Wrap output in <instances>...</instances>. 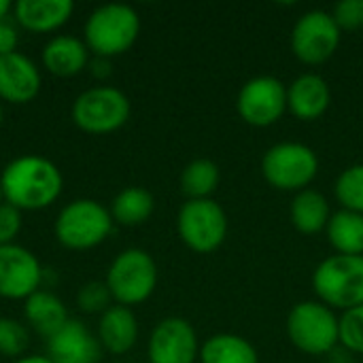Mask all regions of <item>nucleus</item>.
Segmentation results:
<instances>
[{"instance_id": "473e14b6", "label": "nucleus", "mask_w": 363, "mask_h": 363, "mask_svg": "<svg viewBox=\"0 0 363 363\" xmlns=\"http://www.w3.org/2000/svg\"><path fill=\"white\" fill-rule=\"evenodd\" d=\"M87 68H89L91 77H96V79H100V81H104V79L111 77V72H113L111 60H106V57H91Z\"/></svg>"}, {"instance_id": "393cba45", "label": "nucleus", "mask_w": 363, "mask_h": 363, "mask_svg": "<svg viewBox=\"0 0 363 363\" xmlns=\"http://www.w3.org/2000/svg\"><path fill=\"white\" fill-rule=\"evenodd\" d=\"M219 166L213 160L198 157L191 160L181 172V191L187 200H206L219 187Z\"/></svg>"}, {"instance_id": "f8f14e48", "label": "nucleus", "mask_w": 363, "mask_h": 363, "mask_svg": "<svg viewBox=\"0 0 363 363\" xmlns=\"http://www.w3.org/2000/svg\"><path fill=\"white\" fill-rule=\"evenodd\" d=\"M45 268L23 245H0V298L28 300L40 289Z\"/></svg>"}, {"instance_id": "2eb2a0df", "label": "nucleus", "mask_w": 363, "mask_h": 363, "mask_svg": "<svg viewBox=\"0 0 363 363\" xmlns=\"http://www.w3.org/2000/svg\"><path fill=\"white\" fill-rule=\"evenodd\" d=\"M102 347L98 336L79 319H68L49 340L47 357L53 363H98Z\"/></svg>"}, {"instance_id": "f03ea898", "label": "nucleus", "mask_w": 363, "mask_h": 363, "mask_svg": "<svg viewBox=\"0 0 363 363\" xmlns=\"http://www.w3.org/2000/svg\"><path fill=\"white\" fill-rule=\"evenodd\" d=\"M140 34V15L123 2L96 6L83 26V43L94 57L113 60L134 47Z\"/></svg>"}, {"instance_id": "cd10ccee", "label": "nucleus", "mask_w": 363, "mask_h": 363, "mask_svg": "<svg viewBox=\"0 0 363 363\" xmlns=\"http://www.w3.org/2000/svg\"><path fill=\"white\" fill-rule=\"evenodd\" d=\"M77 306L81 313L87 315H102L113 306V296L104 281H89L79 287L77 291Z\"/></svg>"}, {"instance_id": "9d476101", "label": "nucleus", "mask_w": 363, "mask_h": 363, "mask_svg": "<svg viewBox=\"0 0 363 363\" xmlns=\"http://www.w3.org/2000/svg\"><path fill=\"white\" fill-rule=\"evenodd\" d=\"M340 36L342 30L332 13L321 9L306 11L291 30V51L302 64L319 66L338 51Z\"/></svg>"}, {"instance_id": "2f4dec72", "label": "nucleus", "mask_w": 363, "mask_h": 363, "mask_svg": "<svg viewBox=\"0 0 363 363\" xmlns=\"http://www.w3.org/2000/svg\"><path fill=\"white\" fill-rule=\"evenodd\" d=\"M17 45H19V28L15 26V21L11 19L0 21V55L15 53Z\"/></svg>"}, {"instance_id": "1a4fd4ad", "label": "nucleus", "mask_w": 363, "mask_h": 363, "mask_svg": "<svg viewBox=\"0 0 363 363\" xmlns=\"http://www.w3.org/2000/svg\"><path fill=\"white\" fill-rule=\"evenodd\" d=\"M177 232L187 249L206 255L217 251L228 238V215L219 202L187 200L177 215Z\"/></svg>"}, {"instance_id": "aec40b11", "label": "nucleus", "mask_w": 363, "mask_h": 363, "mask_svg": "<svg viewBox=\"0 0 363 363\" xmlns=\"http://www.w3.org/2000/svg\"><path fill=\"white\" fill-rule=\"evenodd\" d=\"M23 319L26 325L49 340L70 317L64 302L49 289H38L28 300H23Z\"/></svg>"}, {"instance_id": "c756f323", "label": "nucleus", "mask_w": 363, "mask_h": 363, "mask_svg": "<svg viewBox=\"0 0 363 363\" xmlns=\"http://www.w3.org/2000/svg\"><path fill=\"white\" fill-rule=\"evenodd\" d=\"M332 17L340 30H359L363 28V0H340L334 6Z\"/></svg>"}, {"instance_id": "412c9836", "label": "nucleus", "mask_w": 363, "mask_h": 363, "mask_svg": "<svg viewBox=\"0 0 363 363\" xmlns=\"http://www.w3.org/2000/svg\"><path fill=\"white\" fill-rule=\"evenodd\" d=\"M289 219L300 234H319L328 228L332 219L330 202L317 189L308 187L304 191H298L289 206Z\"/></svg>"}, {"instance_id": "a878e982", "label": "nucleus", "mask_w": 363, "mask_h": 363, "mask_svg": "<svg viewBox=\"0 0 363 363\" xmlns=\"http://www.w3.org/2000/svg\"><path fill=\"white\" fill-rule=\"evenodd\" d=\"M334 194L345 211L363 215V164L349 166L336 179Z\"/></svg>"}, {"instance_id": "0eeeda50", "label": "nucleus", "mask_w": 363, "mask_h": 363, "mask_svg": "<svg viewBox=\"0 0 363 363\" xmlns=\"http://www.w3.org/2000/svg\"><path fill=\"white\" fill-rule=\"evenodd\" d=\"M132 113L130 98L111 85H96L81 91L70 108L74 125L87 134H113L121 130Z\"/></svg>"}, {"instance_id": "4468645a", "label": "nucleus", "mask_w": 363, "mask_h": 363, "mask_svg": "<svg viewBox=\"0 0 363 363\" xmlns=\"http://www.w3.org/2000/svg\"><path fill=\"white\" fill-rule=\"evenodd\" d=\"M43 87L38 64L21 51L0 55V102L23 106L32 102Z\"/></svg>"}, {"instance_id": "e433bc0d", "label": "nucleus", "mask_w": 363, "mask_h": 363, "mask_svg": "<svg viewBox=\"0 0 363 363\" xmlns=\"http://www.w3.org/2000/svg\"><path fill=\"white\" fill-rule=\"evenodd\" d=\"M4 202V196H2V185H0V204Z\"/></svg>"}, {"instance_id": "4be33fe9", "label": "nucleus", "mask_w": 363, "mask_h": 363, "mask_svg": "<svg viewBox=\"0 0 363 363\" xmlns=\"http://www.w3.org/2000/svg\"><path fill=\"white\" fill-rule=\"evenodd\" d=\"M111 217L117 225H123V228H136V225H143L149 221V217L153 215L155 211V198L149 189L145 187H138V185H132V187H125L121 189L111 206Z\"/></svg>"}, {"instance_id": "f3484780", "label": "nucleus", "mask_w": 363, "mask_h": 363, "mask_svg": "<svg viewBox=\"0 0 363 363\" xmlns=\"http://www.w3.org/2000/svg\"><path fill=\"white\" fill-rule=\"evenodd\" d=\"M72 0H19L13 6V21L34 34H49L70 21Z\"/></svg>"}, {"instance_id": "bb28decb", "label": "nucleus", "mask_w": 363, "mask_h": 363, "mask_svg": "<svg viewBox=\"0 0 363 363\" xmlns=\"http://www.w3.org/2000/svg\"><path fill=\"white\" fill-rule=\"evenodd\" d=\"M30 347V328L13 317H0V355L19 359Z\"/></svg>"}, {"instance_id": "423d86ee", "label": "nucleus", "mask_w": 363, "mask_h": 363, "mask_svg": "<svg viewBox=\"0 0 363 363\" xmlns=\"http://www.w3.org/2000/svg\"><path fill=\"white\" fill-rule=\"evenodd\" d=\"M313 289L332 311H351L363 304L362 255H330L313 272Z\"/></svg>"}, {"instance_id": "9b49d317", "label": "nucleus", "mask_w": 363, "mask_h": 363, "mask_svg": "<svg viewBox=\"0 0 363 363\" xmlns=\"http://www.w3.org/2000/svg\"><path fill=\"white\" fill-rule=\"evenodd\" d=\"M236 111L240 119L253 128L274 125L287 111L285 83L270 74L249 79L236 96Z\"/></svg>"}, {"instance_id": "7ed1b4c3", "label": "nucleus", "mask_w": 363, "mask_h": 363, "mask_svg": "<svg viewBox=\"0 0 363 363\" xmlns=\"http://www.w3.org/2000/svg\"><path fill=\"white\" fill-rule=\"evenodd\" d=\"M108 206L94 198H77L64 204L55 217V240L70 251H89L100 247L113 232Z\"/></svg>"}, {"instance_id": "b1692460", "label": "nucleus", "mask_w": 363, "mask_h": 363, "mask_svg": "<svg viewBox=\"0 0 363 363\" xmlns=\"http://www.w3.org/2000/svg\"><path fill=\"white\" fill-rule=\"evenodd\" d=\"M325 234L338 255L363 257V215L340 208L332 215Z\"/></svg>"}, {"instance_id": "5701e85b", "label": "nucleus", "mask_w": 363, "mask_h": 363, "mask_svg": "<svg viewBox=\"0 0 363 363\" xmlns=\"http://www.w3.org/2000/svg\"><path fill=\"white\" fill-rule=\"evenodd\" d=\"M200 363H259L255 347L238 334H215L200 345Z\"/></svg>"}, {"instance_id": "c85d7f7f", "label": "nucleus", "mask_w": 363, "mask_h": 363, "mask_svg": "<svg viewBox=\"0 0 363 363\" xmlns=\"http://www.w3.org/2000/svg\"><path fill=\"white\" fill-rule=\"evenodd\" d=\"M340 345L355 355H363V304L345 311L340 317Z\"/></svg>"}, {"instance_id": "ddd939ff", "label": "nucleus", "mask_w": 363, "mask_h": 363, "mask_svg": "<svg viewBox=\"0 0 363 363\" xmlns=\"http://www.w3.org/2000/svg\"><path fill=\"white\" fill-rule=\"evenodd\" d=\"M149 363H196L200 357V342L194 325L183 317L162 319L147 345Z\"/></svg>"}, {"instance_id": "dca6fc26", "label": "nucleus", "mask_w": 363, "mask_h": 363, "mask_svg": "<svg viewBox=\"0 0 363 363\" xmlns=\"http://www.w3.org/2000/svg\"><path fill=\"white\" fill-rule=\"evenodd\" d=\"M332 89L317 72H304L287 85V111L302 121H315L328 113Z\"/></svg>"}, {"instance_id": "c9c22d12", "label": "nucleus", "mask_w": 363, "mask_h": 363, "mask_svg": "<svg viewBox=\"0 0 363 363\" xmlns=\"http://www.w3.org/2000/svg\"><path fill=\"white\" fill-rule=\"evenodd\" d=\"M2 123H4V106L0 102V128H2Z\"/></svg>"}, {"instance_id": "20e7f679", "label": "nucleus", "mask_w": 363, "mask_h": 363, "mask_svg": "<svg viewBox=\"0 0 363 363\" xmlns=\"http://www.w3.org/2000/svg\"><path fill=\"white\" fill-rule=\"evenodd\" d=\"M157 279L160 272L151 253L138 247H130L111 262L104 283L115 304L132 308L153 296Z\"/></svg>"}, {"instance_id": "39448f33", "label": "nucleus", "mask_w": 363, "mask_h": 363, "mask_svg": "<svg viewBox=\"0 0 363 363\" xmlns=\"http://www.w3.org/2000/svg\"><path fill=\"white\" fill-rule=\"evenodd\" d=\"M340 317L319 300H304L287 315V338L306 355H330L340 345Z\"/></svg>"}, {"instance_id": "7c9ffc66", "label": "nucleus", "mask_w": 363, "mask_h": 363, "mask_svg": "<svg viewBox=\"0 0 363 363\" xmlns=\"http://www.w3.org/2000/svg\"><path fill=\"white\" fill-rule=\"evenodd\" d=\"M23 225V213L15 206L2 202L0 204V245H13Z\"/></svg>"}, {"instance_id": "6ab92c4d", "label": "nucleus", "mask_w": 363, "mask_h": 363, "mask_svg": "<svg viewBox=\"0 0 363 363\" xmlns=\"http://www.w3.org/2000/svg\"><path fill=\"white\" fill-rule=\"evenodd\" d=\"M98 340L104 351L111 355H125L134 349L138 340V319L132 308L113 304L100 315L98 321Z\"/></svg>"}, {"instance_id": "a211bd4d", "label": "nucleus", "mask_w": 363, "mask_h": 363, "mask_svg": "<svg viewBox=\"0 0 363 363\" xmlns=\"http://www.w3.org/2000/svg\"><path fill=\"white\" fill-rule=\"evenodd\" d=\"M91 53L83 38L74 34H57L49 38L40 51V64L43 68L60 79L74 77L83 72L89 66Z\"/></svg>"}, {"instance_id": "72a5a7b5", "label": "nucleus", "mask_w": 363, "mask_h": 363, "mask_svg": "<svg viewBox=\"0 0 363 363\" xmlns=\"http://www.w3.org/2000/svg\"><path fill=\"white\" fill-rule=\"evenodd\" d=\"M13 2L11 0H0V21H6V19H11V15H13Z\"/></svg>"}, {"instance_id": "f257e3e1", "label": "nucleus", "mask_w": 363, "mask_h": 363, "mask_svg": "<svg viewBox=\"0 0 363 363\" xmlns=\"http://www.w3.org/2000/svg\"><path fill=\"white\" fill-rule=\"evenodd\" d=\"M4 202L21 213L49 208L64 189V174L49 157L26 153L13 157L0 172Z\"/></svg>"}, {"instance_id": "f704fd0d", "label": "nucleus", "mask_w": 363, "mask_h": 363, "mask_svg": "<svg viewBox=\"0 0 363 363\" xmlns=\"http://www.w3.org/2000/svg\"><path fill=\"white\" fill-rule=\"evenodd\" d=\"M13 363H53L47 355H23Z\"/></svg>"}, {"instance_id": "6e6552de", "label": "nucleus", "mask_w": 363, "mask_h": 363, "mask_svg": "<svg viewBox=\"0 0 363 363\" xmlns=\"http://www.w3.org/2000/svg\"><path fill=\"white\" fill-rule=\"evenodd\" d=\"M266 183L281 191H304L319 174V157L304 143H277L262 157Z\"/></svg>"}]
</instances>
